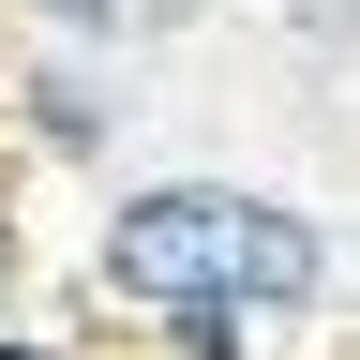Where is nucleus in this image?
I'll return each mask as SVG.
<instances>
[{
  "label": "nucleus",
  "instance_id": "nucleus-1",
  "mask_svg": "<svg viewBox=\"0 0 360 360\" xmlns=\"http://www.w3.org/2000/svg\"><path fill=\"white\" fill-rule=\"evenodd\" d=\"M105 270L165 315H240V300H300L315 285V225L255 210V195H135Z\"/></svg>",
  "mask_w": 360,
  "mask_h": 360
},
{
  "label": "nucleus",
  "instance_id": "nucleus-2",
  "mask_svg": "<svg viewBox=\"0 0 360 360\" xmlns=\"http://www.w3.org/2000/svg\"><path fill=\"white\" fill-rule=\"evenodd\" d=\"M60 15H90V0H60Z\"/></svg>",
  "mask_w": 360,
  "mask_h": 360
},
{
  "label": "nucleus",
  "instance_id": "nucleus-3",
  "mask_svg": "<svg viewBox=\"0 0 360 360\" xmlns=\"http://www.w3.org/2000/svg\"><path fill=\"white\" fill-rule=\"evenodd\" d=\"M0 360H15V345H0Z\"/></svg>",
  "mask_w": 360,
  "mask_h": 360
}]
</instances>
